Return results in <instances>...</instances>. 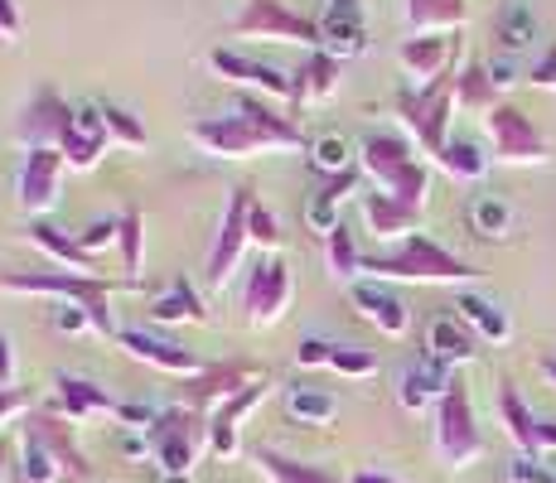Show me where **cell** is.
Returning a JSON list of instances; mask_svg holds the SVG:
<instances>
[{
  "label": "cell",
  "mask_w": 556,
  "mask_h": 483,
  "mask_svg": "<svg viewBox=\"0 0 556 483\" xmlns=\"http://www.w3.org/2000/svg\"><path fill=\"white\" fill-rule=\"evenodd\" d=\"M528 82L532 88H542V92H556V45H547V53L528 68Z\"/></svg>",
  "instance_id": "52"
},
{
  "label": "cell",
  "mask_w": 556,
  "mask_h": 483,
  "mask_svg": "<svg viewBox=\"0 0 556 483\" xmlns=\"http://www.w3.org/2000/svg\"><path fill=\"white\" fill-rule=\"evenodd\" d=\"M68 126H73V106L63 102L53 88H39L35 102L20 112L15 136H20V145L25 150H59L63 136H68Z\"/></svg>",
  "instance_id": "12"
},
{
  "label": "cell",
  "mask_w": 556,
  "mask_h": 483,
  "mask_svg": "<svg viewBox=\"0 0 556 483\" xmlns=\"http://www.w3.org/2000/svg\"><path fill=\"white\" fill-rule=\"evenodd\" d=\"M349 300H354V309L363 319H368L378 334H388V339H402L406 329H412V315H406V305L392 290H382L378 281H354L349 285Z\"/></svg>",
  "instance_id": "21"
},
{
  "label": "cell",
  "mask_w": 556,
  "mask_h": 483,
  "mask_svg": "<svg viewBox=\"0 0 556 483\" xmlns=\"http://www.w3.org/2000/svg\"><path fill=\"white\" fill-rule=\"evenodd\" d=\"M0 39H20V5L0 0Z\"/></svg>",
  "instance_id": "55"
},
{
  "label": "cell",
  "mask_w": 556,
  "mask_h": 483,
  "mask_svg": "<svg viewBox=\"0 0 556 483\" xmlns=\"http://www.w3.org/2000/svg\"><path fill=\"white\" fill-rule=\"evenodd\" d=\"M252 189L248 185H238L232 189V199H228V213H223V223H218V238H213L208 246V266H203V276H208V285L213 290H223L232 281V271H238V262H242V252L252 246V232H248V213H252Z\"/></svg>",
  "instance_id": "9"
},
{
  "label": "cell",
  "mask_w": 556,
  "mask_h": 483,
  "mask_svg": "<svg viewBox=\"0 0 556 483\" xmlns=\"http://www.w3.org/2000/svg\"><path fill=\"white\" fill-rule=\"evenodd\" d=\"M29 431H39V440L49 445V455L59 459V469H63V483H92V465H88V455L78 449V440H73L68 431V421H63L59 411H29Z\"/></svg>",
  "instance_id": "19"
},
{
  "label": "cell",
  "mask_w": 556,
  "mask_h": 483,
  "mask_svg": "<svg viewBox=\"0 0 556 483\" xmlns=\"http://www.w3.org/2000/svg\"><path fill=\"white\" fill-rule=\"evenodd\" d=\"M455 315H459V325H465L469 334L484 339V343H508V334H513L504 309H498L494 300L475 295V290H459V295H455Z\"/></svg>",
  "instance_id": "30"
},
{
  "label": "cell",
  "mask_w": 556,
  "mask_h": 483,
  "mask_svg": "<svg viewBox=\"0 0 556 483\" xmlns=\"http://www.w3.org/2000/svg\"><path fill=\"white\" fill-rule=\"evenodd\" d=\"M238 116L256 131V141H262L266 150H301V126L291 122V116L281 112V106L262 102L256 92H248L238 102Z\"/></svg>",
  "instance_id": "22"
},
{
  "label": "cell",
  "mask_w": 556,
  "mask_h": 483,
  "mask_svg": "<svg viewBox=\"0 0 556 483\" xmlns=\"http://www.w3.org/2000/svg\"><path fill=\"white\" fill-rule=\"evenodd\" d=\"M363 218H368L372 238H382V242H406L416 228H421V208H406V203H397L382 189L363 193Z\"/></svg>",
  "instance_id": "25"
},
{
  "label": "cell",
  "mask_w": 556,
  "mask_h": 483,
  "mask_svg": "<svg viewBox=\"0 0 556 483\" xmlns=\"http://www.w3.org/2000/svg\"><path fill=\"white\" fill-rule=\"evenodd\" d=\"M116 421L131 425V431H151V425L160 421V411L155 406H141V402H122L116 406Z\"/></svg>",
  "instance_id": "51"
},
{
  "label": "cell",
  "mask_w": 556,
  "mask_h": 483,
  "mask_svg": "<svg viewBox=\"0 0 556 483\" xmlns=\"http://www.w3.org/2000/svg\"><path fill=\"white\" fill-rule=\"evenodd\" d=\"M469 228H475L484 242L508 238L513 232V203L498 199V193H479V199L469 203Z\"/></svg>",
  "instance_id": "39"
},
{
  "label": "cell",
  "mask_w": 556,
  "mask_h": 483,
  "mask_svg": "<svg viewBox=\"0 0 556 483\" xmlns=\"http://www.w3.org/2000/svg\"><path fill=\"white\" fill-rule=\"evenodd\" d=\"M116 343H122L126 353H131L136 363H151V368L160 372H175V378H199V372H208V363L199 358V353H189V348H179V343H169V339H155V334H141V329H122L116 334Z\"/></svg>",
  "instance_id": "17"
},
{
  "label": "cell",
  "mask_w": 556,
  "mask_h": 483,
  "mask_svg": "<svg viewBox=\"0 0 556 483\" xmlns=\"http://www.w3.org/2000/svg\"><path fill=\"white\" fill-rule=\"evenodd\" d=\"M309 169H319L325 179L344 175V169H354V145H349L339 131L315 136V141H309Z\"/></svg>",
  "instance_id": "42"
},
{
  "label": "cell",
  "mask_w": 556,
  "mask_h": 483,
  "mask_svg": "<svg viewBox=\"0 0 556 483\" xmlns=\"http://www.w3.org/2000/svg\"><path fill=\"white\" fill-rule=\"evenodd\" d=\"M286 411H291L301 425H329L339 411V402L329 392H315V386H291V392H286Z\"/></svg>",
  "instance_id": "43"
},
{
  "label": "cell",
  "mask_w": 556,
  "mask_h": 483,
  "mask_svg": "<svg viewBox=\"0 0 556 483\" xmlns=\"http://www.w3.org/2000/svg\"><path fill=\"white\" fill-rule=\"evenodd\" d=\"M116 406L122 402H112V396L102 392L98 382H88V378H53V411L63 416V421H88V416H116Z\"/></svg>",
  "instance_id": "24"
},
{
  "label": "cell",
  "mask_w": 556,
  "mask_h": 483,
  "mask_svg": "<svg viewBox=\"0 0 556 483\" xmlns=\"http://www.w3.org/2000/svg\"><path fill=\"white\" fill-rule=\"evenodd\" d=\"M112 145V136H106V122H102V106L83 102L73 106V126L68 136H63V160H68V169H98L102 150Z\"/></svg>",
  "instance_id": "20"
},
{
  "label": "cell",
  "mask_w": 556,
  "mask_h": 483,
  "mask_svg": "<svg viewBox=\"0 0 556 483\" xmlns=\"http://www.w3.org/2000/svg\"><path fill=\"white\" fill-rule=\"evenodd\" d=\"M435 449L451 469H469L479 455H484V435H479L475 421V402H469V386L451 382V392L435 402Z\"/></svg>",
  "instance_id": "5"
},
{
  "label": "cell",
  "mask_w": 556,
  "mask_h": 483,
  "mask_svg": "<svg viewBox=\"0 0 556 483\" xmlns=\"http://www.w3.org/2000/svg\"><path fill=\"white\" fill-rule=\"evenodd\" d=\"M151 455L160 465V474H194L199 455L208 449V416L189 411V406H169L160 411V421L146 431Z\"/></svg>",
  "instance_id": "4"
},
{
  "label": "cell",
  "mask_w": 556,
  "mask_h": 483,
  "mask_svg": "<svg viewBox=\"0 0 556 483\" xmlns=\"http://www.w3.org/2000/svg\"><path fill=\"white\" fill-rule=\"evenodd\" d=\"M358 179H363V169H344V175L325 179V189H319L315 199H309V208H305L309 232L329 238V232L339 228V208H344V199H354V193H358Z\"/></svg>",
  "instance_id": "29"
},
{
  "label": "cell",
  "mask_w": 556,
  "mask_h": 483,
  "mask_svg": "<svg viewBox=\"0 0 556 483\" xmlns=\"http://www.w3.org/2000/svg\"><path fill=\"white\" fill-rule=\"evenodd\" d=\"M339 73H344V63H339L334 53L309 49V59L291 73V82H295L291 102L305 106V102H325V97H334V92H339Z\"/></svg>",
  "instance_id": "27"
},
{
  "label": "cell",
  "mask_w": 556,
  "mask_h": 483,
  "mask_svg": "<svg viewBox=\"0 0 556 483\" xmlns=\"http://www.w3.org/2000/svg\"><path fill=\"white\" fill-rule=\"evenodd\" d=\"M349 483H402V479L382 474V469H358V474H349Z\"/></svg>",
  "instance_id": "58"
},
{
  "label": "cell",
  "mask_w": 556,
  "mask_h": 483,
  "mask_svg": "<svg viewBox=\"0 0 556 483\" xmlns=\"http://www.w3.org/2000/svg\"><path fill=\"white\" fill-rule=\"evenodd\" d=\"M252 382H256V372H248V368H208L185 382L189 386L185 406L189 411H208V406H223L228 396H238L242 386H252Z\"/></svg>",
  "instance_id": "28"
},
{
  "label": "cell",
  "mask_w": 556,
  "mask_h": 483,
  "mask_svg": "<svg viewBox=\"0 0 556 483\" xmlns=\"http://www.w3.org/2000/svg\"><path fill=\"white\" fill-rule=\"evenodd\" d=\"M319 49L334 53L339 63L368 53V25H363L358 0H329L325 15H319Z\"/></svg>",
  "instance_id": "15"
},
{
  "label": "cell",
  "mask_w": 556,
  "mask_h": 483,
  "mask_svg": "<svg viewBox=\"0 0 556 483\" xmlns=\"http://www.w3.org/2000/svg\"><path fill=\"white\" fill-rule=\"evenodd\" d=\"M329 368H334L339 378H372V372H378V358H372L368 348H339V343H334Z\"/></svg>",
  "instance_id": "46"
},
{
  "label": "cell",
  "mask_w": 556,
  "mask_h": 483,
  "mask_svg": "<svg viewBox=\"0 0 556 483\" xmlns=\"http://www.w3.org/2000/svg\"><path fill=\"white\" fill-rule=\"evenodd\" d=\"M508 483H556V474L538 455H518V459H508Z\"/></svg>",
  "instance_id": "49"
},
{
  "label": "cell",
  "mask_w": 556,
  "mask_h": 483,
  "mask_svg": "<svg viewBox=\"0 0 556 483\" xmlns=\"http://www.w3.org/2000/svg\"><path fill=\"white\" fill-rule=\"evenodd\" d=\"M451 382H455L451 363L421 353V358H416L412 368L402 372V406H406V411H426L431 402H441V396L451 392Z\"/></svg>",
  "instance_id": "23"
},
{
  "label": "cell",
  "mask_w": 556,
  "mask_h": 483,
  "mask_svg": "<svg viewBox=\"0 0 556 483\" xmlns=\"http://www.w3.org/2000/svg\"><path fill=\"white\" fill-rule=\"evenodd\" d=\"M484 131H489V141H494V160H504V165H542L552 150L547 136L532 126V116L513 102H498L494 112L484 116Z\"/></svg>",
  "instance_id": "8"
},
{
  "label": "cell",
  "mask_w": 556,
  "mask_h": 483,
  "mask_svg": "<svg viewBox=\"0 0 556 483\" xmlns=\"http://www.w3.org/2000/svg\"><path fill=\"white\" fill-rule=\"evenodd\" d=\"M538 368H542V378H547V382L556 386V353H542V363H538Z\"/></svg>",
  "instance_id": "60"
},
{
  "label": "cell",
  "mask_w": 556,
  "mask_h": 483,
  "mask_svg": "<svg viewBox=\"0 0 556 483\" xmlns=\"http://www.w3.org/2000/svg\"><path fill=\"white\" fill-rule=\"evenodd\" d=\"M538 445L542 449H556V421H538Z\"/></svg>",
  "instance_id": "59"
},
{
  "label": "cell",
  "mask_w": 556,
  "mask_h": 483,
  "mask_svg": "<svg viewBox=\"0 0 556 483\" xmlns=\"http://www.w3.org/2000/svg\"><path fill=\"white\" fill-rule=\"evenodd\" d=\"M116 246H122V266L136 285V276H141V252H146V218L141 213H122V238H116Z\"/></svg>",
  "instance_id": "44"
},
{
  "label": "cell",
  "mask_w": 556,
  "mask_h": 483,
  "mask_svg": "<svg viewBox=\"0 0 556 483\" xmlns=\"http://www.w3.org/2000/svg\"><path fill=\"white\" fill-rule=\"evenodd\" d=\"M0 386H15V348L0 334Z\"/></svg>",
  "instance_id": "57"
},
{
  "label": "cell",
  "mask_w": 556,
  "mask_h": 483,
  "mask_svg": "<svg viewBox=\"0 0 556 483\" xmlns=\"http://www.w3.org/2000/svg\"><path fill=\"white\" fill-rule=\"evenodd\" d=\"M358 165L382 193H392L406 208H426V193H431V169L416 160V150L402 136H368L358 145Z\"/></svg>",
  "instance_id": "2"
},
{
  "label": "cell",
  "mask_w": 556,
  "mask_h": 483,
  "mask_svg": "<svg viewBox=\"0 0 556 483\" xmlns=\"http://www.w3.org/2000/svg\"><path fill=\"white\" fill-rule=\"evenodd\" d=\"M256 469H262L271 483H349V479L329 474V469H319V465H301V459L281 455V449H256Z\"/></svg>",
  "instance_id": "35"
},
{
  "label": "cell",
  "mask_w": 556,
  "mask_h": 483,
  "mask_svg": "<svg viewBox=\"0 0 556 483\" xmlns=\"http://www.w3.org/2000/svg\"><path fill=\"white\" fill-rule=\"evenodd\" d=\"M73 238L83 242V252L88 256H98L102 246H116V238H122V218H98V223H88L83 232H73Z\"/></svg>",
  "instance_id": "47"
},
{
  "label": "cell",
  "mask_w": 556,
  "mask_h": 483,
  "mask_svg": "<svg viewBox=\"0 0 556 483\" xmlns=\"http://www.w3.org/2000/svg\"><path fill=\"white\" fill-rule=\"evenodd\" d=\"M151 319H160V325H203L208 309H203V300L194 295V285L175 281L165 295L151 300Z\"/></svg>",
  "instance_id": "36"
},
{
  "label": "cell",
  "mask_w": 556,
  "mask_h": 483,
  "mask_svg": "<svg viewBox=\"0 0 556 483\" xmlns=\"http://www.w3.org/2000/svg\"><path fill=\"white\" fill-rule=\"evenodd\" d=\"M329 358H334V343H329V339H305L301 353H295V363H301V368H329Z\"/></svg>",
  "instance_id": "53"
},
{
  "label": "cell",
  "mask_w": 556,
  "mask_h": 483,
  "mask_svg": "<svg viewBox=\"0 0 556 483\" xmlns=\"http://www.w3.org/2000/svg\"><path fill=\"white\" fill-rule=\"evenodd\" d=\"M325 256H329V271H334V281H349V285L358 281L363 262H368V256L358 252L354 232H349L344 223H339V228H334V232H329V238H325Z\"/></svg>",
  "instance_id": "41"
},
{
  "label": "cell",
  "mask_w": 556,
  "mask_h": 483,
  "mask_svg": "<svg viewBox=\"0 0 556 483\" xmlns=\"http://www.w3.org/2000/svg\"><path fill=\"white\" fill-rule=\"evenodd\" d=\"M29 242H35L39 252H49L53 262L63 266V271H73V276H98V271H92V262H98V256H88L78 238L59 232V228H53V223H45V218L29 223Z\"/></svg>",
  "instance_id": "33"
},
{
  "label": "cell",
  "mask_w": 556,
  "mask_h": 483,
  "mask_svg": "<svg viewBox=\"0 0 556 483\" xmlns=\"http://www.w3.org/2000/svg\"><path fill=\"white\" fill-rule=\"evenodd\" d=\"M0 295H53L63 305H83L92 315V334H116L112 309H106V295H112V281L102 276H73V271H5L0 276Z\"/></svg>",
  "instance_id": "3"
},
{
  "label": "cell",
  "mask_w": 556,
  "mask_h": 483,
  "mask_svg": "<svg viewBox=\"0 0 556 483\" xmlns=\"http://www.w3.org/2000/svg\"><path fill=\"white\" fill-rule=\"evenodd\" d=\"M242 305H248L252 329L281 325V315L291 309V266H286L281 256H266V262L252 271L248 290H242Z\"/></svg>",
  "instance_id": "10"
},
{
  "label": "cell",
  "mask_w": 556,
  "mask_h": 483,
  "mask_svg": "<svg viewBox=\"0 0 556 483\" xmlns=\"http://www.w3.org/2000/svg\"><path fill=\"white\" fill-rule=\"evenodd\" d=\"M455 53H459V35H412L402 39L397 63L406 68V78H416L426 88L435 78H451Z\"/></svg>",
  "instance_id": "18"
},
{
  "label": "cell",
  "mask_w": 556,
  "mask_h": 483,
  "mask_svg": "<svg viewBox=\"0 0 556 483\" xmlns=\"http://www.w3.org/2000/svg\"><path fill=\"white\" fill-rule=\"evenodd\" d=\"M484 68H489V78H494V88H498V92H508L513 82H522V73H518V59H508V53H498V59H489Z\"/></svg>",
  "instance_id": "54"
},
{
  "label": "cell",
  "mask_w": 556,
  "mask_h": 483,
  "mask_svg": "<svg viewBox=\"0 0 556 483\" xmlns=\"http://www.w3.org/2000/svg\"><path fill=\"white\" fill-rule=\"evenodd\" d=\"M102 122H106V136H112L116 145H126V150H141V145H146V126L136 122L126 106L102 102Z\"/></svg>",
  "instance_id": "45"
},
{
  "label": "cell",
  "mask_w": 556,
  "mask_h": 483,
  "mask_svg": "<svg viewBox=\"0 0 556 483\" xmlns=\"http://www.w3.org/2000/svg\"><path fill=\"white\" fill-rule=\"evenodd\" d=\"M208 68L218 73L223 82H238V88H252V92H262V97H276V102H291V92H295L291 73L271 68V63H256V59H248V53L223 49V45L208 49Z\"/></svg>",
  "instance_id": "11"
},
{
  "label": "cell",
  "mask_w": 556,
  "mask_h": 483,
  "mask_svg": "<svg viewBox=\"0 0 556 483\" xmlns=\"http://www.w3.org/2000/svg\"><path fill=\"white\" fill-rule=\"evenodd\" d=\"M266 392H271V378H256L252 386H242L238 396H228L223 406H213L208 411V449L218 459H232L242 449V416H248Z\"/></svg>",
  "instance_id": "14"
},
{
  "label": "cell",
  "mask_w": 556,
  "mask_h": 483,
  "mask_svg": "<svg viewBox=\"0 0 556 483\" xmlns=\"http://www.w3.org/2000/svg\"><path fill=\"white\" fill-rule=\"evenodd\" d=\"M363 271H372V281H426V285H465L479 276L465 256L445 252V246L435 238H426V232H412V238L397 242L392 252L368 256Z\"/></svg>",
  "instance_id": "1"
},
{
  "label": "cell",
  "mask_w": 556,
  "mask_h": 483,
  "mask_svg": "<svg viewBox=\"0 0 556 483\" xmlns=\"http://www.w3.org/2000/svg\"><path fill=\"white\" fill-rule=\"evenodd\" d=\"M426 353L441 358V363H451V368H459V363H469L479 353V339L459 325V315H435L431 325H426Z\"/></svg>",
  "instance_id": "31"
},
{
  "label": "cell",
  "mask_w": 556,
  "mask_h": 483,
  "mask_svg": "<svg viewBox=\"0 0 556 483\" xmlns=\"http://www.w3.org/2000/svg\"><path fill=\"white\" fill-rule=\"evenodd\" d=\"M5 479H10V445L0 440V483H5Z\"/></svg>",
  "instance_id": "61"
},
{
  "label": "cell",
  "mask_w": 556,
  "mask_h": 483,
  "mask_svg": "<svg viewBox=\"0 0 556 483\" xmlns=\"http://www.w3.org/2000/svg\"><path fill=\"white\" fill-rule=\"evenodd\" d=\"M455 106H465V112H494L498 106V88L494 78H489L484 63H465V68L455 73Z\"/></svg>",
  "instance_id": "37"
},
{
  "label": "cell",
  "mask_w": 556,
  "mask_h": 483,
  "mask_svg": "<svg viewBox=\"0 0 556 483\" xmlns=\"http://www.w3.org/2000/svg\"><path fill=\"white\" fill-rule=\"evenodd\" d=\"M469 20V0H406L412 35H459Z\"/></svg>",
  "instance_id": "32"
},
{
  "label": "cell",
  "mask_w": 556,
  "mask_h": 483,
  "mask_svg": "<svg viewBox=\"0 0 556 483\" xmlns=\"http://www.w3.org/2000/svg\"><path fill=\"white\" fill-rule=\"evenodd\" d=\"M498 416H504L513 445H518V455H538L542 459V445H538V416H532V406L522 402V392L513 382H498Z\"/></svg>",
  "instance_id": "34"
},
{
  "label": "cell",
  "mask_w": 556,
  "mask_h": 483,
  "mask_svg": "<svg viewBox=\"0 0 556 483\" xmlns=\"http://www.w3.org/2000/svg\"><path fill=\"white\" fill-rule=\"evenodd\" d=\"M248 232H252V242L262 246V252H276V246H281V232H276V213H271V208H262V203H252V213H248Z\"/></svg>",
  "instance_id": "48"
},
{
  "label": "cell",
  "mask_w": 556,
  "mask_h": 483,
  "mask_svg": "<svg viewBox=\"0 0 556 483\" xmlns=\"http://www.w3.org/2000/svg\"><path fill=\"white\" fill-rule=\"evenodd\" d=\"M451 112H455V78H435L426 88H406L397 92V116L406 122V131L421 141L426 155H441L451 141Z\"/></svg>",
  "instance_id": "6"
},
{
  "label": "cell",
  "mask_w": 556,
  "mask_h": 483,
  "mask_svg": "<svg viewBox=\"0 0 556 483\" xmlns=\"http://www.w3.org/2000/svg\"><path fill=\"white\" fill-rule=\"evenodd\" d=\"M232 39H271V45L319 49V20L295 15L286 0H242L238 20H232Z\"/></svg>",
  "instance_id": "7"
},
{
  "label": "cell",
  "mask_w": 556,
  "mask_h": 483,
  "mask_svg": "<svg viewBox=\"0 0 556 483\" xmlns=\"http://www.w3.org/2000/svg\"><path fill=\"white\" fill-rule=\"evenodd\" d=\"M160 483H194L189 474H160Z\"/></svg>",
  "instance_id": "62"
},
{
  "label": "cell",
  "mask_w": 556,
  "mask_h": 483,
  "mask_svg": "<svg viewBox=\"0 0 556 483\" xmlns=\"http://www.w3.org/2000/svg\"><path fill=\"white\" fill-rule=\"evenodd\" d=\"M20 479L25 483H63L59 459L49 455V445L39 440V431L25 425V440H20Z\"/></svg>",
  "instance_id": "40"
},
{
  "label": "cell",
  "mask_w": 556,
  "mask_h": 483,
  "mask_svg": "<svg viewBox=\"0 0 556 483\" xmlns=\"http://www.w3.org/2000/svg\"><path fill=\"white\" fill-rule=\"evenodd\" d=\"M53 329L59 334H83V329H92V315L83 305H59L53 309Z\"/></svg>",
  "instance_id": "50"
},
{
  "label": "cell",
  "mask_w": 556,
  "mask_h": 483,
  "mask_svg": "<svg viewBox=\"0 0 556 483\" xmlns=\"http://www.w3.org/2000/svg\"><path fill=\"white\" fill-rule=\"evenodd\" d=\"M63 150H29L25 165H20V203H25L35 218L59 208V193H63Z\"/></svg>",
  "instance_id": "13"
},
{
  "label": "cell",
  "mask_w": 556,
  "mask_h": 483,
  "mask_svg": "<svg viewBox=\"0 0 556 483\" xmlns=\"http://www.w3.org/2000/svg\"><path fill=\"white\" fill-rule=\"evenodd\" d=\"M25 411V396L15 392V386H0V425L10 421V416H20Z\"/></svg>",
  "instance_id": "56"
},
{
  "label": "cell",
  "mask_w": 556,
  "mask_h": 483,
  "mask_svg": "<svg viewBox=\"0 0 556 483\" xmlns=\"http://www.w3.org/2000/svg\"><path fill=\"white\" fill-rule=\"evenodd\" d=\"M194 145L213 160H248V155H266V145L256 141V131L242 116H208V122H194Z\"/></svg>",
  "instance_id": "16"
},
{
  "label": "cell",
  "mask_w": 556,
  "mask_h": 483,
  "mask_svg": "<svg viewBox=\"0 0 556 483\" xmlns=\"http://www.w3.org/2000/svg\"><path fill=\"white\" fill-rule=\"evenodd\" d=\"M435 165H441L451 179H459V185H479V179L489 175V155L475 141H459V136L445 141V150L435 155Z\"/></svg>",
  "instance_id": "38"
},
{
  "label": "cell",
  "mask_w": 556,
  "mask_h": 483,
  "mask_svg": "<svg viewBox=\"0 0 556 483\" xmlns=\"http://www.w3.org/2000/svg\"><path fill=\"white\" fill-rule=\"evenodd\" d=\"M542 25H538V10L528 5V0H504L494 15V39H498V53H508V59H518V53H528L538 45Z\"/></svg>",
  "instance_id": "26"
}]
</instances>
